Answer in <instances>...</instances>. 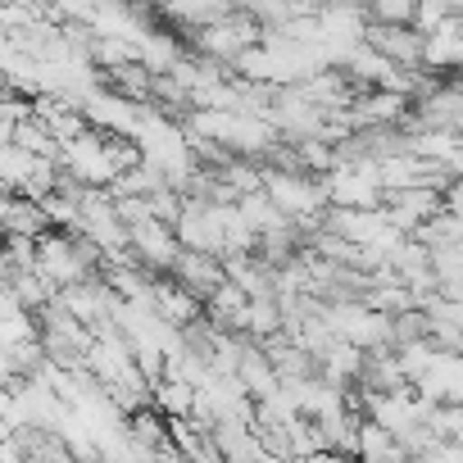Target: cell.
<instances>
[{
    "instance_id": "6da1fadb",
    "label": "cell",
    "mask_w": 463,
    "mask_h": 463,
    "mask_svg": "<svg viewBox=\"0 0 463 463\" xmlns=\"http://www.w3.org/2000/svg\"><path fill=\"white\" fill-rule=\"evenodd\" d=\"M264 195L287 213V218H314L327 200V186L296 173V168H278V173H264Z\"/></svg>"
},
{
    "instance_id": "30bf717a",
    "label": "cell",
    "mask_w": 463,
    "mask_h": 463,
    "mask_svg": "<svg viewBox=\"0 0 463 463\" xmlns=\"http://www.w3.org/2000/svg\"><path fill=\"white\" fill-rule=\"evenodd\" d=\"M0 237H5V222H0Z\"/></svg>"
},
{
    "instance_id": "5b68a950",
    "label": "cell",
    "mask_w": 463,
    "mask_h": 463,
    "mask_svg": "<svg viewBox=\"0 0 463 463\" xmlns=\"http://www.w3.org/2000/svg\"><path fill=\"white\" fill-rule=\"evenodd\" d=\"M422 69L436 73H458L463 69V24L449 19L431 33H422Z\"/></svg>"
},
{
    "instance_id": "8992f818",
    "label": "cell",
    "mask_w": 463,
    "mask_h": 463,
    "mask_svg": "<svg viewBox=\"0 0 463 463\" xmlns=\"http://www.w3.org/2000/svg\"><path fill=\"white\" fill-rule=\"evenodd\" d=\"M10 146H19V150H28L37 159H60V141L51 137L46 118H37V114H28V118L14 123V141Z\"/></svg>"
},
{
    "instance_id": "ba28073f",
    "label": "cell",
    "mask_w": 463,
    "mask_h": 463,
    "mask_svg": "<svg viewBox=\"0 0 463 463\" xmlns=\"http://www.w3.org/2000/svg\"><path fill=\"white\" fill-rule=\"evenodd\" d=\"M440 200H445V209H449V213H463V177H454V182L440 191Z\"/></svg>"
},
{
    "instance_id": "9c48e42d",
    "label": "cell",
    "mask_w": 463,
    "mask_h": 463,
    "mask_svg": "<svg viewBox=\"0 0 463 463\" xmlns=\"http://www.w3.org/2000/svg\"><path fill=\"white\" fill-rule=\"evenodd\" d=\"M454 132L463 137V105H458V118H454Z\"/></svg>"
},
{
    "instance_id": "277c9868",
    "label": "cell",
    "mask_w": 463,
    "mask_h": 463,
    "mask_svg": "<svg viewBox=\"0 0 463 463\" xmlns=\"http://www.w3.org/2000/svg\"><path fill=\"white\" fill-rule=\"evenodd\" d=\"M128 246L137 250V260L146 264V269H173L177 264V237L159 222V218H150V222H137V227H128Z\"/></svg>"
},
{
    "instance_id": "52a82bcc",
    "label": "cell",
    "mask_w": 463,
    "mask_h": 463,
    "mask_svg": "<svg viewBox=\"0 0 463 463\" xmlns=\"http://www.w3.org/2000/svg\"><path fill=\"white\" fill-rule=\"evenodd\" d=\"M449 19H458L449 0H418L413 28H418V33H431V28H440V24H449Z\"/></svg>"
},
{
    "instance_id": "3957f363",
    "label": "cell",
    "mask_w": 463,
    "mask_h": 463,
    "mask_svg": "<svg viewBox=\"0 0 463 463\" xmlns=\"http://www.w3.org/2000/svg\"><path fill=\"white\" fill-rule=\"evenodd\" d=\"M377 55H386L400 69H422V33L413 24H373L368 19V37H364Z\"/></svg>"
},
{
    "instance_id": "7a4b0ae2",
    "label": "cell",
    "mask_w": 463,
    "mask_h": 463,
    "mask_svg": "<svg viewBox=\"0 0 463 463\" xmlns=\"http://www.w3.org/2000/svg\"><path fill=\"white\" fill-rule=\"evenodd\" d=\"M440 209H445V200H440V191H436V186L386 191V200H382V213H386L400 232H418V227H422V222H431Z\"/></svg>"
}]
</instances>
